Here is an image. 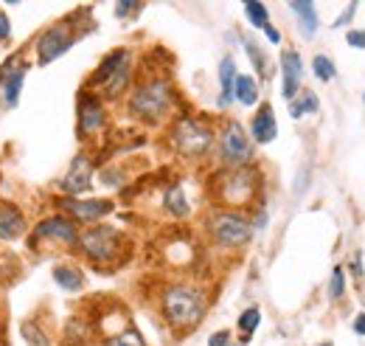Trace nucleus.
Returning <instances> with one entry per match:
<instances>
[{"mask_svg": "<svg viewBox=\"0 0 365 346\" xmlns=\"http://www.w3.org/2000/svg\"><path fill=\"white\" fill-rule=\"evenodd\" d=\"M101 346H147L138 330H124L118 335H110Z\"/></svg>", "mask_w": 365, "mask_h": 346, "instance_id": "a878e982", "label": "nucleus"}, {"mask_svg": "<svg viewBox=\"0 0 365 346\" xmlns=\"http://www.w3.org/2000/svg\"><path fill=\"white\" fill-rule=\"evenodd\" d=\"M312 70H315V76H318L321 82H332V79H335V62H332L329 56H323V54H318V56L312 59Z\"/></svg>", "mask_w": 365, "mask_h": 346, "instance_id": "bb28decb", "label": "nucleus"}, {"mask_svg": "<svg viewBox=\"0 0 365 346\" xmlns=\"http://www.w3.org/2000/svg\"><path fill=\"white\" fill-rule=\"evenodd\" d=\"M124 245H127V240L116 228H110V225H93L85 234H79V248L93 262H110V259H116Z\"/></svg>", "mask_w": 365, "mask_h": 346, "instance_id": "7ed1b4c3", "label": "nucleus"}, {"mask_svg": "<svg viewBox=\"0 0 365 346\" xmlns=\"http://www.w3.org/2000/svg\"><path fill=\"white\" fill-rule=\"evenodd\" d=\"M73 42H76V37H73V31H70L68 23L51 25V28L42 31L39 39H37V62H39V65H48V62L59 59L65 51H70Z\"/></svg>", "mask_w": 365, "mask_h": 346, "instance_id": "0eeeda50", "label": "nucleus"}, {"mask_svg": "<svg viewBox=\"0 0 365 346\" xmlns=\"http://www.w3.org/2000/svg\"><path fill=\"white\" fill-rule=\"evenodd\" d=\"M208 231H211L214 242L222 245V248H239V245H245V242L250 240V234H253L250 223H247L242 214H236V211H216V214L208 220Z\"/></svg>", "mask_w": 365, "mask_h": 346, "instance_id": "20e7f679", "label": "nucleus"}, {"mask_svg": "<svg viewBox=\"0 0 365 346\" xmlns=\"http://www.w3.org/2000/svg\"><path fill=\"white\" fill-rule=\"evenodd\" d=\"M51 276H54V282H56L62 290H68V293H76V290H82V285H85L82 273H79L76 268H70V265H56Z\"/></svg>", "mask_w": 365, "mask_h": 346, "instance_id": "aec40b11", "label": "nucleus"}, {"mask_svg": "<svg viewBox=\"0 0 365 346\" xmlns=\"http://www.w3.org/2000/svg\"><path fill=\"white\" fill-rule=\"evenodd\" d=\"M202 313H205V299L197 288L172 285L163 290V316L172 327L188 330L202 319Z\"/></svg>", "mask_w": 365, "mask_h": 346, "instance_id": "f257e3e1", "label": "nucleus"}, {"mask_svg": "<svg viewBox=\"0 0 365 346\" xmlns=\"http://www.w3.org/2000/svg\"><path fill=\"white\" fill-rule=\"evenodd\" d=\"M259 321H261V313H259V307H250V310H245V313L239 316V330L245 333L242 338H250V333H256Z\"/></svg>", "mask_w": 365, "mask_h": 346, "instance_id": "c85d7f7f", "label": "nucleus"}, {"mask_svg": "<svg viewBox=\"0 0 365 346\" xmlns=\"http://www.w3.org/2000/svg\"><path fill=\"white\" fill-rule=\"evenodd\" d=\"M352 273H354L357 279L363 276V257H360V254H354V262H352Z\"/></svg>", "mask_w": 365, "mask_h": 346, "instance_id": "e433bc0d", "label": "nucleus"}, {"mask_svg": "<svg viewBox=\"0 0 365 346\" xmlns=\"http://www.w3.org/2000/svg\"><path fill=\"white\" fill-rule=\"evenodd\" d=\"M230 344V335L228 333H216V335H211V341H208V346H228Z\"/></svg>", "mask_w": 365, "mask_h": 346, "instance_id": "f704fd0d", "label": "nucleus"}, {"mask_svg": "<svg viewBox=\"0 0 365 346\" xmlns=\"http://www.w3.org/2000/svg\"><path fill=\"white\" fill-rule=\"evenodd\" d=\"M219 82H222L219 107H225V104H230V99H233V87H236V65H233V59H230V56H225V59H222V65H219Z\"/></svg>", "mask_w": 365, "mask_h": 346, "instance_id": "6ab92c4d", "label": "nucleus"}, {"mask_svg": "<svg viewBox=\"0 0 365 346\" xmlns=\"http://www.w3.org/2000/svg\"><path fill=\"white\" fill-rule=\"evenodd\" d=\"M343 293H346V276H343V268L335 265L332 279H329V299H332V302H340Z\"/></svg>", "mask_w": 365, "mask_h": 346, "instance_id": "cd10ccee", "label": "nucleus"}, {"mask_svg": "<svg viewBox=\"0 0 365 346\" xmlns=\"http://www.w3.org/2000/svg\"><path fill=\"white\" fill-rule=\"evenodd\" d=\"M104 127V107L101 99L85 93L79 99V135H93L96 130Z\"/></svg>", "mask_w": 365, "mask_h": 346, "instance_id": "f8f14e48", "label": "nucleus"}, {"mask_svg": "<svg viewBox=\"0 0 365 346\" xmlns=\"http://www.w3.org/2000/svg\"><path fill=\"white\" fill-rule=\"evenodd\" d=\"M264 34H267V39H270V42H281V34H278V28H273L270 23L264 25Z\"/></svg>", "mask_w": 365, "mask_h": 346, "instance_id": "c9c22d12", "label": "nucleus"}, {"mask_svg": "<svg viewBox=\"0 0 365 346\" xmlns=\"http://www.w3.org/2000/svg\"><path fill=\"white\" fill-rule=\"evenodd\" d=\"M281 73H284V90L281 93H284L287 101H292L301 93V73H304L298 51H284L281 54Z\"/></svg>", "mask_w": 365, "mask_h": 346, "instance_id": "ddd939ff", "label": "nucleus"}, {"mask_svg": "<svg viewBox=\"0 0 365 346\" xmlns=\"http://www.w3.org/2000/svg\"><path fill=\"white\" fill-rule=\"evenodd\" d=\"M90 183H93V163H90L87 155H76L70 161L62 183H59V189L68 192V194H82V192L90 189Z\"/></svg>", "mask_w": 365, "mask_h": 346, "instance_id": "9b49d317", "label": "nucleus"}, {"mask_svg": "<svg viewBox=\"0 0 365 346\" xmlns=\"http://www.w3.org/2000/svg\"><path fill=\"white\" fill-rule=\"evenodd\" d=\"M290 8L298 14V25H301L304 37H315V31H318V11H315V3H309V0H295V3H290Z\"/></svg>", "mask_w": 365, "mask_h": 346, "instance_id": "a211bd4d", "label": "nucleus"}, {"mask_svg": "<svg viewBox=\"0 0 365 346\" xmlns=\"http://www.w3.org/2000/svg\"><path fill=\"white\" fill-rule=\"evenodd\" d=\"M169 104H172V87L166 79H149V82L138 85L130 99L132 116H138L144 121H158L161 116H166Z\"/></svg>", "mask_w": 365, "mask_h": 346, "instance_id": "f03ea898", "label": "nucleus"}, {"mask_svg": "<svg viewBox=\"0 0 365 346\" xmlns=\"http://www.w3.org/2000/svg\"><path fill=\"white\" fill-rule=\"evenodd\" d=\"M144 8V3H116V17H121V20H127V17H132V14H138Z\"/></svg>", "mask_w": 365, "mask_h": 346, "instance_id": "7c9ffc66", "label": "nucleus"}, {"mask_svg": "<svg viewBox=\"0 0 365 346\" xmlns=\"http://www.w3.org/2000/svg\"><path fill=\"white\" fill-rule=\"evenodd\" d=\"M163 206H166V211L175 214V217H185V214H188V200H185V192H182L180 186H172V189L166 192Z\"/></svg>", "mask_w": 365, "mask_h": 346, "instance_id": "4be33fe9", "label": "nucleus"}, {"mask_svg": "<svg viewBox=\"0 0 365 346\" xmlns=\"http://www.w3.org/2000/svg\"><path fill=\"white\" fill-rule=\"evenodd\" d=\"M245 51L250 54V59H253V65H256L259 76H264V73H267V65H264V56H261V51L253 45V39H245Z\"/></svg>", "mask_w": 365, "mask_h": 346, "instance_id": "c756f323", "label": "nucleus"}, {"mask_svg": "<svg viewBox=\"0 0 365 346\" xmlns=\"http://www.w3.org/2000/svg\"><path fill=\"white\" fill-rule=\"evenodd\" d=\"M233 99H239L242 104H256L259 101V85L253 76H236V87H233Z\"/></svg>", "mask_w": 365, "mask_h": 346, "instance_id": "412c9836", "label": "nucleus"}, {"mask_svg": "<svg viewBox=\"0 0 365 346\" xmlns=\"http://www.w3.org/2000/svg\"><path fill=\"white\" fill-rule=\"evenodd\" d=\"M59 206L68 211L73 223H96L113 211V200H76V197H62Z\"/></svg>", "mask_w": 365, "mask_h": 346, "instance_id": "6e6552de", "label": "nucleus"}, {"mask_svg": "<svg viewBox=\"0 0 365 346\" xmlns=\"http://www.w3.org/2000/svg\"><path fill=\"white\" fill-rule=\"evenodd\" d=\"M34 237L37 240H54V242H65V245H73L79 242V231H76V223L65 214H54V217H45L42 223H37L34 228Z\"/></svg>", "mask_w": 365, "mask_h": 346, "instance_id": "1a4fd4ad", "label": "nucleus"}, {"mask_svg": "<svg viewBox=\"0 0 365 346\" xmlns=\"http://www.w3.org/2000/svg\"><path fill=\"white\" fill-rule=\"evenodd\" d=\"M219 155L225 163H230L236 169H242L253 158V144H250L247 132L242 130V124H236V121L225 124V130L219 132Z\"/></svg>", "mask_w": 365, "mask_h": 346, "instance_id": "423d86ee", "label": "nucleus"}, {"mask_svg": "<svg viewBox=\"0 0 365 346\" xmlns=\"http://www.w3.org/2000/svg\"><path fill=\"white\" fill-rule=\"evenodd\" d=\"M250 132H253V141H259V144H270L276 138L278 127H276V116H273V107L270 104H261L259 107V113L253 116Z\"/></svg>", "mask_w": 365, "mask_h": 346, "instance_id": "2eb2a0df", "label": "nucleus"}, {"mask_svg": "<svg viewBox=\"0 0 365 346\" xmlns=\"http://www.w3.org/2000/svg\"><path fill=\"white\" fill-rule=\"evenodd\" d=\"M25 231V220L17 206H0V240H17Z\"/></svg>", "mask_w": 365, "mask_h": 346, "instance_id": "f3484780", "label": "nucleus"}, {"mask_svg": "<svg viewBox=\"0 0 365 346\" xmlns=\"http://www.w3.org/2000/svg\"><path fill=\"white\" fill-rule=\"evenodd\" d=\"M25 73H28V65L11 68V59H8L6 68L0 70V79H3V99H6L8 107H17V101H20V87H23Z\"/></svg>", "mask_w": 365, "mask_h": 346, "instance_id": "4468645a", "label": "nucleus"}, {"mask_svg": "<svg viewBox=\"0 0 365 346\" xmlns=\"http://www.w3.org/2000/svg\"><path fill=\"white\" fill-rule=\"evenodd\" d=\"M101 178H104V183H107V186H121V178H118V172H116V169H104V172H101Z\"/></svg>", "mask_w": 365, "mask_h": 346, "instance_id": "72a5a7b5", "label": "nucleus"}, {"mask_svg": "<svg viewBox=\"0 0 365 346\" xmlns=\"http://www.w3.org/2000/svg\"><path fill=\"white\" fill-rule=\"evenodd\" d=\"M245 14H247V20H250L256 28H264V25L270 23V14H267V6H264V3H256V0L245 3Z\"/></svg>", "mask_w": 365, "mask_h": 346, "instance_id": "393cba45", "label": "nucleus"}, {"mask_svg": "<svg viewBox=\"0 0 365 346\" xmlns=\"http://www.w3.org/2000/svg\"><path fill=\"white\" fill-rule=\"evenodd\" d=\"M315 110H318V96L312 90H301V96L292 99V104H290V116L292 118H301L304 113H315Z\"/></svg>", "mask_w": 365, "mask_h": 346, "instance_id": "5701e85b", "label": "nucleus"}, {"mask_svg": "<svg viewBox=\"0 0 365 346\" xmlns=\"http://www.w3.org/2000/svg\"><path fill=\"white\" fill-rule=\"evenodd\" d=\"M20 333H23V338H25L28 346H51V338L42 333V327L37 321H23Z\"/></svg>", "mask_w": 365, "mask_h": 346, "instance_id": "b1692460", "label": "nucleus"}, {"mask_svg": "<svg viewBox=\"0 0 365 346\" xmlns=\"http://www.w3.org/2000/svg\"><path fill=\"white\" fill-rule=\"evenodd\" d=\"M130 70H132V56H127L99 87H101V93L104 96H110V99H116V96H121L124 93V87L130 85Z\"/></svg>", "mask_w": 365, "mask_h": 346, "instance_id": "dca6fc26", "label": "nucleus"}, {"mask_svg": "<svg viewBox=\"0 0 365 346\" xmlns=\"http://www.w3.org/2000/svg\"><path fill=\"white\" fill-rule=\"evenodd\" d=\"M354 333H357V335H365V313L357 316V321H354Z\"/></svg>", "mask_w": 365, "mask_h": 346, "instance_id": "4c0bfd02", "label": "nucleus"}, {"mask_svg": "<svg viewBox=\"0 0 365 346\" xmlns=\"http://www.w3.org/2000/svg\"><path fill=\"white\" fill-rule=\"evenodd\" d=\"M11 37V23H8V17L0 11V42H6Z\"/></svg>", "mask_w": 365, "mask_h": 346, "instance_id": "473e14b6", "label": "nucleus"}, {"mask_svg": "<svg viewBox=\"0 0 365 346\" xmlns=\"http://www.w3.org/2000/svg\"><path fill=\"white\" fill-rule=\"evenodd\" d=\"M211 141H214V132L205 127V124H199L197 118H180L178 124H175V130H172V144H175V149L185 155V158H199V155H205L208 149H211Z\"/></svg>", "mask_w": 365, "mask_h": 346, "instance_id": "39448f33", "label": "nucleus"}, {"mask_svg": "<svg viewBox=\"0 0 365 346\" xmlns=\"http://www.w3.org/2000/svg\"><path fill=\"white\" fill-rule=\"evenodd\" d=\"M321 346H332V344H321Z\"/></svg>", "mask_w": 365, "mask_h": 346, "instance_id": "58836bf2", "label": "nucleus"}, {"mask_svg": "<svg viewBox=\"0 0 365 346\" xmlns=\"http://www.w3.org/2000/svg\"><path fill=\"white\" fill-rule=\"evenodd\" d=\"M349 45L365 51V31H349Z\"/></svg>", "mask_w": 365, "mask_h": 346, "instance_id": "2f4dec72", "label": "nucleus"}, {"mask_svg": "<svg viewBox=\"0 0 365 346\" xmlns=\"http://www.w3.org/2000/svg\"><path fill=\"white\" fill-rule=\"evenodd\" d=\"M256 189V172L247 169H233L230 175L222 178V200L225 203H247Z\"/></svg>", "mask_w": 365, "mask_h": 346, "instance_id": "9d476101", "label": "nucleus"}]
</instances>
